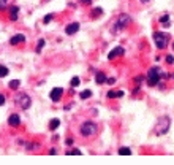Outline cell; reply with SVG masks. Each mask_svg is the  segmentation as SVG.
Segmentation results:
<instances>
[{"mask_svg":"<svg viewBox=\"0 0 174 165\" xmlns=\"http://www.w3.org/2000/svg\"><path fill=\"white\" fill-rule=\"evenodd\" d=\"M119 154H120V156H130L131 149L130 148H120V149H119Z\"/></svg>","mask_w":174,"mask_h":165,"instance_id":"cell-19","label":"cell"},{"mask_svg":"<svg viewBox=\"0 0 174 165\" xmlns=\"http://www.w3.org/2000/svg\"><path fill=\"white\" fill-rule=\"evenodd\" d=\"M123 53H125V49H123L122 46H117V48H114L112 51L108 54V59H109V61H112V59H116L117 56H122Z\"/></svg>","mask_w":174,"mask_h":165,"instance_id":"cell-8","label":"cell"},{"mask_svg":"<svg viewBox=\"0 0 174 165\" xmlns=\"http://www.w3.org/2000/svg\"><path fill=\"white\" fill-rule=\"evenodd\" d=\"M97 130H98L97 124L90 122V121H87L81 126V135H84V137H92V135L97 134Z\"/></svg>","mask_w":174,"mask_h":165,"instance_id":"cell-4","label":"cell"},{"mask_svg":"<svg viewBox=\"0 0 174 165\" xmlns=\"http://www.w3.org/2000/svg\"><path fill=\"white\" fill-rule=\"evenodd\" d=\"M160 82V68L152 67L147 73V84L149 86H157Z\"/></svg>","mask_w":174,"mask_h":165,"instance_id":"cell-5","label":"cell"},{"mask_svg":"<svg viewBox=\"0 0 174 165\" xmlns=\"http://www.w3.org/2000/svg\"><path fill=\"white\" fill-rule=\"evenodd\" d=\"M95 81H97V84H103V82L108 81L106 75H104L103 72H97V75H95Z\"/></svg>","mask_w":174,"mask_h":165,"instance_id":"cell-12","label":"cell"},{"mask_svg":"<svg viewBox=\"0 0 174 165\" xmlns=\"http://www.w3.org/2000/svg\"><path fill=\"white\" fill-rule=\"evenodd\" d=\"M78 30H79V24H78V22H71V24L67 26L65 34H67V35H73V34H76Z\"/></svg>","mask_w":174,"mask_h":165,"instance_id":"cell-9","label":"cell"},{"mask_svg":"<svg viewBox=\"0 0 174 165\" xmlns=\"http://www.w3.org/2000/svg\"><path fill=\"white\" fill-rule=\"evenodd\" d=\"M117 97H123V92L122 91H109L108 92V99H117Z\"/></svg>","mask_w":174,"mask_h":165,"instance_id":"cell-14","label":"cell"},{"mask_svg":"<svg viewBox=\"0 0 174 165\" xmlns=\"http://www.w3.org/2000/svg\"><path fill=\"white\" fill-rule=\"evenodd\" d=\"M44 45H46V41H44L43 38H41L40 41H38V45H36V53H41V49H43V46H44Z\"/></svg>","mask_w":174,"mask_h":165,"instance_id":"cell-20","label":"cell"},{"mask_svg":"<svg viewBox=\"0 0 174 165\" xmlns=\"http://www.w3.org/2000/svg\"><path fill=\"white\" fill-rule=\"evenodd\" d=\"M16 102L21 105V108L22 110H29L30 108V105H32V100H30V97L27 94H21V95H17L16 97Z\"/></svg>","mask_w":174,"mask_h":165,"instance_id":"cell-6","label":"cell"},{"mask_svg":"<svg viewBox=\"0 0 174 165\" xmlns=\"http://www.w3.org/2000/svg\"><path fill=\"white\" fill-rule=\"evenodd\" d=\"M71 86H73V88L79 86V78H73V80H71Z\"/></svg>","mask_w":174,"mask_h":165,"instance_id":"cell-25","label":"cell"},{"mask_svg":"<svg viewBox=\"0 0 174 165\" xmlns=\"http://www.w3.org/2000/svg\"><path fill=\"white\" fill-rule=\"evenodd\" d=\"M108 84H114V82H116V80H114V78H108Z\"/></svg>","mask_w":174,"mask_h":165,"instance_id":"cell-30","label":"cell"},{"mask_svg":"<svg viewBox=\"0 0 174 165\" xmlns=\"http://www.w3.org/2000/svg\"><path fill=\"white\" fill-rule=\"evenodd\" d=\"M8 86H10V89H17L21 86V81L19 80H13V81H10V84H8Z\"/></svg>","mask_w":174,"mask_h":165,"instance_id":"cell-17","label":"cell"},{"mask_svg":"<svg viewBox=\"0 0 174 165\" xmlns=\"http://www.w3.org/2000/svg\"><path fill=\"white\" fill-rule=\"evenodd\" d=\"M67 154H70V156H71V154H73V156H79V154H81V151L78 149V148H73L71 151H68Z\"/></svg>","mask_w":174,"mask_h":165,"instance_id":"cell-23","label":"cell"},{"mask_svg":"<svg viewBox=\"0 0 174 165\" xmlns=\"http://www.w3.org/2000/svg\"><path fill=\"white\" fill-rule=\"evenodd\" d=\"M8 7V0H0V10H5Z\"/></svg>","mask_w":174,"mask_h":165,"instance_id":"cell-24","label":"cell"},{"mask_svg":"<svg viewBox=\"0 0 174 165\" xmlns=\"http://www.w3.org/2000/svg\"><path fill=\"white\" fill-rule=\"evenodd\" d=\"M173 78H174V75H173Z\"/></svg>","mask_w":174,"mask_h":165,"instance_id":"cell-36","label":"cell"},{"mask_svg":"<svg viewBox=\"0 0 174 165\" xmlns=\"http://www.w3.org/2000/svg\"><path fill=\"white\" fill-rule=\"evenodd\" d=\"M59 126H60V119L56 118V119H51V121H49V129L51 130H56Z\"/></svg>","mask_w":174,"mask_h":165,"instance_id":"cell-15","label":"cell"},{"mask_svg":"<svg viewBox=\"0 0 174 165\" xmlns=\"http://www.w3.org/2000/svg\"><path fill=\"white\" fill-rule=\"evenodd\" d=\"M33 148H38V145L36 143H29L27 145V149H33Z\"/></svg>","mask_w":174,"mask_h":165,"instance_id":"cell-27","label":"cell"},{"mask_svg":"<svg viewBox=\"0 0 174 165\" xmlns=\"http://www.w3.org/2000/svg\"><path fill=\"white\" fill-rule=\"evenodd\" d=\"M7 75H8V68L3 67V65H0V78H3V76H7Z\"/></svg>","mask_w":174,"mask_h":165,"instance_id":"cell-22","label":"cell"},{"mask_svg":"<svg viewBox=\"0 0 174 165\" xmlns=\"http://www.w3.org/2000/svg\"><path fill=\"white\" fill-rule=\"evenodd\" d=\"M173 48H174V45H173Z\"/></svg>","mask_w":174,"mask_h":165,"instance_id":"cell-35","label":"cell"},{"mask_svg":"<svg viewBox=\"0 0 174 165\" xmlns=\"http://www.w3.org/2000/svg\"><path fill=\"white\" fill-rule=\"evenodd\" d=\"M17 13H19V8H17V7H11L10 8V18H11V21H16L17 19Z\"/></svg>","mask_w":174,"mask_h":165,"instance_id":"cell-13","label":"cell"},{"mask_svg":"<svg viewBox=\"0 0 174 165\" xmlns=\"http://www.w3.org/2000/svg\"><path fill=\"white\" fill-rule=\"evenodd\" d=\"M166 62L168 64H174V56H166Z\"/></svg>","mask_w":174,"mask_h":165,"instance_id":"cell-28","label":"cell"},{"mask_svg":"<svg viewBox=\"0 0 174 165\" xmlns=\"http://www.w3.org/2000/svg\"><path fill=\"white\" fill-rule=\"evenodd\" d=\"M169 126H171V119L168 116H162L155 124V134L157 135H165L169 130Z\"/></svg>","mask_w":174,"mask_h":165,"instance_id":"cell-1","label":"cell"},{"mask_svg":"<svg viewBox=\"0 0 174 165\" xmlns=\"http://www.w3.org/2000/svg\"><path fill=\"white\" fill-rule=\"evenodd\" d=\"M24 41H25V37H24V35H22V34H16V35L10 40V43H11V45H19V43H24Z\"/></svg>","mask_w":174,"mask_h":165,"instance_id":"cell-11","label":"cell"},{"mask_svg":"<svg viewBox=\"0 0 174 165\" xmlns=\"http://www.w3.org/2000/svg\"><path fill=\"white\" fill-rule=\"evenodd\" d=\"M90 95H92V92H90V91H82V92L79 94V97H81L82 100H84V99H89Z\"/></svg>","mask_w":174,"mask_h":165,"instance_id":"cell-21","label":"cell"},{"mask_svg":"<svg viewBox=\"0 0 174 165\" xmlns=\"http://www.w3.org/2000/svg\"><path fill=\"white\" fill-rule=\"evenodd\" d=\"M81 3H84V5H90V3H92V0H81Z\"/></svg>","mask_w":174,"mask_h":165,"instance_id":"cell-31","label":"cell"},{"mask_svg":"<svg viewBox=\"0 0 174 165\" xmlns=\"http://www.w3.org/2000/svg\"><path fill=\"white\" fill-rule=\"evenodd\" d=\"M3 103H5V97H3V95L2 94H0V107H2V105Z\"/></svg>","mask_w":174,"mask_h":165,"instance_id":"cell-32","label":"cell"},{"mask_svg":"<svg viewBox=\"0 0 174 165\" xmlns=\"http://www.w3.org/2000/svg\"><path fill=\"white\" fill-rule=\"evenodd\" d=\"M160 24H162L163 27H169V16L163 15L162 18H160Z\"/></svg>","mask_w":174,"mask_h":165,"instance_id":"cell-16","label":"cell"},{"mask_svg":"<svg viewBox=\"0 0 174 165\" xmlns=\"http://www.w3.org/2000/svg\"><path fill=\"white\" fill-rule=\"evenodd\" d=\"M139 2H141V3H143V5H146V3H149V2H150V0H139Z\"/></svg>","mask_w":174,"mask_h":165,"instance_id":"cell-34","label":"cell"},{"mask_svg":"<svg viewBox=\"0 0 174 165\" xmlns=\"http://www.w3.org/2000/svg\"><path fill=\"white\" fill-rule=\"evenodd\" d=\"M154 41L157 45L158 49H165L169 43V35L165 34V32H155L154 34Z\"/></svg>","mask_w":174,"mask_h":165,"instance_id":"cell-3","label":"cell"},{"mask_svg":"<svg viewBox=\"0 0 174 165\" xmlns=\"http://www.w3.org/2000/svg\"><path fill=\"white\" fill-rule=\"evenodd\" d=\"M51 19H52V15H48V16L43 18V22H44V24H48V22H51Z\"/></svg>","mask_w":174,"mask_h":165,"instance_id":"cell-26","label":"cell"},{"mask_svg":"<svg viewBox=\"0 0 174 165\" xmlns=\"http://www.w3.org/2000/svg\"><path fill=\"white\" fill-rule=\"evenodd\" d=\"M8 124L13 126V127L19 126V124H21V116H19V114H11V116L8 118Z\"/></svg>","mask_w":174,"mask_h":165,"instance_id":"cell-10","label":"cell"},{"mask_svg":"<svg viewBox=\"0 0 174 165\" xmlns=\"http://www.w3.org/2000/svg\"><path fill=\"white\" fill-rule=\"evenodd\" d=\"M62 95H63V89L62 88H54L51 91V94H49V97H51L52 102H59V100L62 99Z\"/></svg>","mask_w":174,"mask_h":165,"instance_id":"cell-7","label":"cell"},{"mask_svg":"<svg viewBox=\"0 0 174 165\" xmlns=\"http://www.w3.org/2000/svg\"><path fill=\"white\" fill-rule=\"evenodd\" d=\"M130 22H131V19L128 15H120L119 19L116 21V24H114V27H112V34H117V32L127 29V27L130 26Z\"/></svg>","mask_w":174,"mask_h":165,"instance_id":"cell-2","label":"cell"},{"mask_svg":"<svg viewBox=\"0 0 174 165\" xmlns=\"http://www.w3.org/2000/svg\"><path fill=\"white\" fill-rule=\"evenodd\" d=\"M65 143H67L68 146H73V143H75V140H73V138H67V140H65Z\"/></svg>","mask_w":174,"mask_h":165,"instance_id":"cell-29","label":"cell"},{"mask_svg":"<svg viewBox=\"0 0 174 165\" xmlns=\"http://www.w3.org/2000/svg\"><path fill=\"white\" fill-rule=\"evenodd\" d=\"M102 13H103L102 8H94V10H92V18H100V16H102Z\"/></svg>","mask_w":174,"mask_h":165,"instance_id":"cell-18","label":"cell"},{"mask_svg":"<svg viewBox=\"0 0 174 165\" xmlns=\"http://www.w3.org/2000/svg\"><path fill=\"white\" fill-rule=\"evenodd\" d=\"M49 154H51V156H54V154H57V149H54V148H52L51 151H49Z\"/></svg>","mask_w":174,"mask_h":165,"instance_id":"cell-33","label":"cell"}]
</instances>
